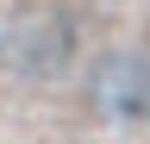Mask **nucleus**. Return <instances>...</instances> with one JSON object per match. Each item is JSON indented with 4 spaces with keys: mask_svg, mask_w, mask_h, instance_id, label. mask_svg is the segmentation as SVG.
I'll return each instance as SVG.
<instances>
[{
    "mask_svg": "<svg viewBox=\"0 0 150 144\" xmlns=\"http://www.w3.org/2000/svg\"><path fill=\"white\" fill-rule=\"evenodd\" d=\"M0 63L19 82H56L75 63V19L63 6H19L0 25Z\"/></svg>",
    "mask_w": 150,
    "mask_h": 144,
    "instance_id": "obj_1",
    "label": "nucleus"
},
{
    "mask_svg": "<svg viewBox=\"0 0 150 144\" xmlns=\"http://www.w3.org/2000/svg\"><path fill=\"white\" fill-rule=\"evenodd\" d=\"M88 100L106 125H131V132L150 125V57H138V50L106 57L88 82Z\"/></svg>",
    "mask_w": 150,
    "mask_h": 144,
    "instance_id": "obj_2",
    "label": "nucleus"
}]
</instances>
